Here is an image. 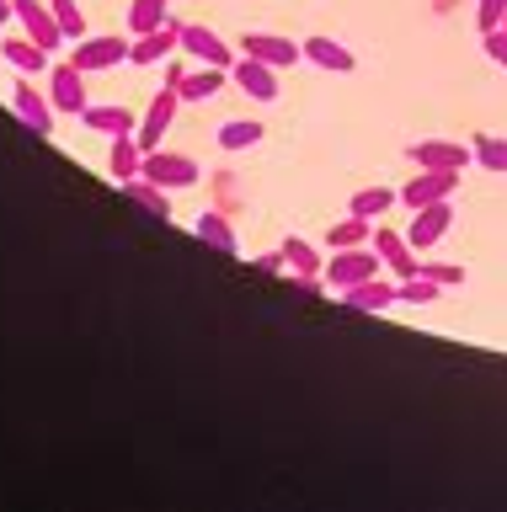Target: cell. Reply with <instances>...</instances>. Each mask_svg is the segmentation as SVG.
<instances>
[{
	"instance_id": "d6986e66",
	"label": "cell",
	"mask_w": 507,
	"mask_h": 512,
	"mask_svg": "<svg viewBox=\"0 0 507 512\" xmlns=\"http://www.w3.org/2000/svg\"><path fill=\"white\" fill-rule=\"evenodd\" d=\"M193 230H198V240H203V246H209V251H219V256H235V251H241V240H235L230 219L219 214V208H203Z\"/></svg>"
},
{
	"instance_id": "7a4b0ae2",
	"label": "cell",
	"mask_w": 507,
	"mask_h": 512,
	"mask_svg": "<svg viewBox=\"0 0 507 512\" xmlns=\"http://www.w3.org/2000/svg\"><path fill=\"white\" fill-rule=\"evenodd\" d=\"M379 267H385V262H379L374 246H347V251H331V256H326V272H321V278L342 294V288H353V283H363V278H379Z\"/></svg>"
},
{
	"instance_id": "f546056e",
	"label": "cell",
	"mask_w": 507,
	"mask_h": 512,
	"mask_svg": "<svg viewBox=\"0 0 507 512\" xmlns=\"http://www.w3.org/2000/svg\"><path fill=\"white\" fill-rule=\"evenodd\" d=\"M395 294H401V304H433V299H438V283L427 278V272H417V278H401V283H395Z\"/></svg>"
},
{
	"instance_id": "836d02e7",
	"label": "cell",
	"mask_w": 507,
	"mask_h": 512,
	"mask_svg": "<svg viewBox=\"0 0 507 512\" xmlns=\"http://www.w3.org/2000/svg\"><path fill=\"white\" fill-rule=\"evenodd\" d=\"M502 16H507V0H475V22H481V32L502 27Z\"/></svg>"
},
{
	"instance_id": "9c48e42d",
	"label": "cell",
	"mask_w": 507,
	"mask_h": 512,
	"mask_svg": "<svg viewBox=\"0 0 507 512\" xmlns=\"http://www.w3.org/2000/svg\"><path fill=\"white\" fill-rule=\"evenodd\" d=\"M278 75L283 70H273V64H262V59H251V54H241V59L230 64V80L251 96V102H278Z\"/></svg>"
},
{
	"instance_id": "30bf717a",
	"label": "cell",
	"mask_w": 507,
	"mask_h": 512,
	"mask_svg": "<svg viewBox=\"0 0 507 512\" xmlns=\"http://www.w3.org/2000/svg\"><path fill=\"white\" fill-rule=\"evenodd\" d=\"M129 48L134 43H123V38H81V43H75V54H70V64H75V70H86V75L118 70V64L129 59Z\"/></svg>"
},
{
	"instance_id": "1f68e13d",
	"label": "cell",
	"mask_w": 507,
	"mask_h": 512,
	"mask_svg": "<svg viewBox=\"0 0 507 512\" xmlns=\"http://www.w3.org/2000/svg\"><path fill=\"white\" fill-rule=\"evenodd\" d=\"M422 272H427V278H433L438 288H459V283L470 278V272L459 267V262H422Z\"/></svg>"
},
{
	"instance_id": "4fadbf2b",
	"label": "cell",
	"mask_w": 507,
	"mask_h": 512,
	"mask_svg": "<svg viewBox=\"0 0 507 512\" xmlns=\"http://www.w3.org/2000/svg\"><path fill=\"white\" fill-rule=\"evenodd\" d=\"M454 187H459V171H427V166H417V176L401 187V203L406 208H422V203L454 198Z\"/></svg>"
},
{
	"instance_id": "3957f363",
	"label": "cell",
	"mask_w": 507,
	"mask_h": 512,
	"mask_svg": "<svg viewBox=\"0 0 507 512\" xmlns=\"http://www.w3.org/2000/svg\"><path fill=\"white\" fill-rule=\"evenodd\" d=\"M411 166H427V171H465L475 166V144H459V139H417L406 144Z\"/></svg>"
},
{
	"instance_id": "ffe728a7",
	"label": "cell",
	"mask_w": 507,
	"mask_h": 512,
	"mask_svg": "<svg viewBox=\"0 0 507 512\" xmlns=\"http://www.w3.org/2000/svg\"><path fill=\"white\" fill-rule=\"evenodd\" d=\"M177 27H182V22H166V27L145 32V38H134L129 59H134V64H161V59L171 54V48H182V43H177Z\"/></svg>"
},
{
	"instance_id": "d6a6232c",
	"label": "cell",
	"mask_w": 507,
	"mask_h": 512,
	"mask_svg": "<svg viewBox=\"0 0 507 512\" xmlns=\"http://www.w3.org/2000/svg\"><path fill=\"white\" fill-rule=\"evenodd\" d=\"M481 48H486V59H491V64H502V70H507V27L481 32Z\"/></svg>"
},
{
	"instance_id": "8992f818",
	"label": "cell",
	"mask_w": 507,
	"mask_h": 512,
	"mask_svg": "<svg viewBox=\"0 0 507 512\" xmlns=\"http://www.w3.org/2000/svg\"><path fill=\"white\" fill-rule=\"evenodd\" d=\"M449 224H454V208H449V198H438V203H422V208H411V230H406V240L417 251H433L443 235H449Z\"/></svg>"
},
{
	"instance_id": "4316f807",
	"label": "cell",
	"mask_w": 507,
	"mask_h": 512,
	"mask_svg": "<svg viewBox=\"0 0 507 512\" xmlns=\"http://www.w3.org/2000/svg\"><path fill=\"white\" fill-rule=\"evenodd\" d=\"M139 160H145V150H139V139H134V134H118V139H113V160H107L118 182H129V176H139Z\"/></svg>"
},
{
	"instance_id": "e0dca14e",
	"label": "cell",
	"mask_w": 507,
	"mask_h": 512,
	"mask_svg": "<svg viewBox=\"0 0 507 512\" xmlns=\"http://www.w3.org/2000/svg\"><path fill=\"white\" fill-rule=\"evenodd\" d=\"M305 59H315L321 70H331V75H353L358 70V59H353V48L347 43H337V38H305Z\"/></svg>"
},
{
	"instance_id": "484cf974",
	"label": "cell",
	"mask_w": 507,
	"mask_h": 512,
	"mask_svg": "<svg viewBox=\"0 0 507 512\" xmlns=\"http://www.w3.org/2000/svg\"><path fill=\"white\" fill-rule=\"evenodd\" d=\"M166 6H171V0H134V6H129V32H134V38H145V32L166 27V22H171Z\"/></svg>"
},
{
	"instance_id": "7c38bea8",
	"label": "cell",
	"mask_w": 507,
	"mask_h": 512,
	"mask_svg": "<svg viewBox=\"0 0 507 512\" xmlns=\"http://www.w3.org/2000/svg\"><path fill=\"white\" fill-rule=\"evenodd\" d=\"M49 102L59 112H75V118H81V112L91 107L86 102V70H75V64H54V70H49Z\"/></svg>"
},
{
	"instance_id": "9a60e30c",
	"label": "cell",
	"mask_w": 507,
	"mask_h": 512,
	"mask_svg": "<svg viewBox=\"0 0 507 512\" xmlns=\"http://www.w3.org/2000/svg\"><path fill=\"white\" fill-rule=\"evenodd\" d=\"M337 304L379 315V310H390V304H401V294H395V283H385V278H363V283H353V288H342Z\"/></svg>"
},
{
	"instance_id": "603a6c76",
	"label": "cell",
	"mask_w": 507,
	"mask_h": 512,
	"mask_svg": "<svg viewBox=\"0 0 507 512\" xmlns=\"http://www.w3.org/2000/svg\"><path fill=\"white\" fill-rule=\"evenodd\" d=\"M283 256H289V272H299V278H321V272H326V256L315 251L305 235H289V240H283Z\"/></svg>"
},
{
	"instance_id": "6da1fadb",
	"label": "cell",
	"mask_w": 507,
	"mask_h": 512,
	"mask_svg": "<svg viewBox=\"0 0 507 512\" xmlns=\"http://www.w3.org/2000/svg\"><path fill=\"white\" fill-rule=\"evenodd\" d=\"M198 160L193 155H171V150H145V160H139V176L155 187H166V192H182V187H193L198 182Z\"/></svg>"
},
{
	"instance_id": "cb8c5ba5",
	"label": "cell",
	"mask_w": 507,
	"mask_h": 512,
	"mask_svg": "<svg viewBox=\"0 0 507 512\" xmlns=\"http://www.w3.org/2000/svg\"><path fill=\"white\" fill-rule=\"evenodd\" d=\"M401 203V192H390V187H363L353 192V203H347V214H358V219H379V214H390V208Z\"/></svg>"
},
{
	"instance_id": "5bb4252c",
	"label": "cell",
	"mask_w": 507,
	"mask_h": 512,
	"mask_svg": "<svg viewBox=\"0 0 507 512\" xmlns=\"http://www.w3.org/2000/svg\"><path fill=\"white\" fill-rule=\"evenodd\" d=\"M374 251H379V262H385L395 278H417V272H422L417 246H411L401 230H374Z\"/></svg>"
},
{
	"instance_id": "7402d4cb",
	"label": "cell",
	"mask_w": 507,
	"mask_h": 512,
	"mask_svg": "<svg viewBox=\"0 0 507 512\" xmlns=\"http://www.w3.org/2000/svg\"><path fill=\"white\" fill-rule=\"evenodd\" d=\"M81 123H86V128H97V134H107V139L134 134V128H139L129 107H86V112H81Z\"/></svg>"
},
{
	"instance_id": "4dcf8cb0",
	"label": "cell",
	"mask_w": 507,
	"mask_h": 512,
	"mask_svg": "<svg viewBox=\"0 0 507 512\" xmlns=\"http://www.w3.org/2000/svg\"><path fill=\"white\" fill-rule=\"evenodd\" d=\"M49 6H54V16H59V27H65V38L81 43V38H86V11L75 6V0H49Z\"/></svg>"
},
{
	"instance_id": "44dd1931",
	"label": "cell",
	"mask_w": 507,
	"mask_h": 512,
	"mask_svg": "<svg viewBox=\"0 0 507 512\" xmlns=\"http://www.w3.org/2000/svg\"><path fill=\"white\" fill-rule=\"evenodd\" d=\"M118 187H123V198L139 203L145 214H155V219H171V198H166V187L145 182V176H129V182H118Z\"/></svg>"
},
{
	"instance_id": "ac0fdd59",
	"label": "cell",
	"mask_w": 507,
	"mask_h": 512,
	"mask_svg": "<svg viewBox=\"0 0 507 512\" xmlns=\"http://www.w3.org/2000/svg\"><path fill=\"white\" fill-rule=\"evenodd\" d=\"M171 86L182 91V102H209V96H219V86H225V70H219V64H198V70H187V75H171Z\"/></svg>"
},
{
	"instance_id": "277c9868",
	"label": "cell",
	"mask_w": 507,
	"mask_h": 512,
	"mask_svg": "<svg viewBox=\"0 0 507 512\" xmlns=\"http://www.w3.org/2000/svg\"><path fill=\"white\" fill-rule=\"evenodd\" d=\"M177 43H182V54L193 59V64H219V70H230V64H235V48L219 38L214 27H203V22H182L177 27Z\"/></svg>"
},
{
	"instance_id": "8fae6325",
	"label": "cell",
	"mask_w": 507,
	"mask_h": 512,
	"mask_svg": "<svg viewBox=\"0 0 507 512\" xmlns=\"http://www.w3.org/2000/svg\"><path fill=\"white\" fill-rule=\"evenodd\" d=\"M11 6H17V22L27 27V38H33V43H43V48L70 43L65 27H59V16H54V6H43V0H11Z\"/></svg>"
},
{
	"instance_id": "8d00e7d4",
	"label": "cell",
	"mask_w": 507,
	"mask_h": 512,
	"mask_svg": "<svg viewBox=\"0 0 507 512\" xmlns=\"http://www.w3.org/2000/svg\"><path fill=\"white\" fill-rule=\"evenodd\" d=\"M502 27H507V16H502Z\"/></svg>"
},
{
	"instance_id": "e575fe53",
	"label": "cell",
	"mask_w": 507,
	"mask_h": 512,
	"mask_svg": "<svg viewBox=\"0 0 507 512\" xmlns=\"http://www.w3.org/2000/svg\"><path fill=\"white\" fill-rule=\"evenodd\" d=\"M257 272H267V278H283V272H289V256H283V251H267V256H257Z\"/></svg>"
},
{
	"instance_id": "d4e9b609",
	"label": "cell",
	"mask_w": 507,
	"mask_h": 512,
	"mask_svg": "<svg viewBox=\"0 0 507 512\" xmlns=\"http://www.w3.org/2000/svg\"><path fill=\"white\" fill-rule=\"evenodd\" d=\"M369 235H374V224L369 219H358V214H347L337 219L326 230V251H347V246H369Z\"/></svg>"
},
{
	"instance_id": "5b68a950",
	"label": "cell",
	"mask_w": 507,
	"mask_h": 512,
	"mask_svg": "<svg viewBox=\"0 0 507 512\" xmlns=\"http://www.w3.org/2000/svg\"><path fill=\"white\" fill-rule=\"evenodd\" d=\"M11 107H17V118L27 123V128H33V134L38 139H49L54 134V102H49V96H43L38 86H33V75H22L17 80V86H11Z\"/></svg>"
},
{
	"instance_id": "f1b7e54d",
	"label": "cell",
	"mask_w": 507,
	"mask_h": 512,
	"mask_svg": "<svg viewBox=\"0 0 507 512\" xmlns=\"http://www.w3.org/2000/svg\"><path fill=\"white\" fill-rule=\"evenodd\" d=\"M475 166L481 171H507V139H497V134L475 139Z\"/></svg>"
},
{
	"instance_id": "52a82bcc",
	"label": "cell",
	"mask_w": 507,
	"mask_h": 512,
	"mask_svg": "<svg viewBox=\"0 0 507 512\" xmlns=\"http://www.w3.org/2000/svg\"><path fill=\"white\" fill-rule=\"evenodd\" d=\"M177 102H182V91H177V86H161V91H155V102H150V112H145V123L134 128L139 150H161L166 128H171V118H177Z\"/></svg>"
},
{
	"instance_id": "2e32d148",
	"label": "cell",
	"mask_w": 507,
	"mask_h": 512,
	"mask_svg": "<svg viewBox=\"0 0 507 512\" xmlns=\"http://www.w3.org/2000/svg\"><path fill=\"white\" fill-rule=\"evenodd\" d=\"M0 54H6V64L17 75H43V70H49V48L33 43L27 32H22V38H0Z\"/></svg>"
},
{
	"instance_id": "83f0119b",
	"label": "cell",
	"mask_w": 507,
	"mask_h": 512,
	"mask_svg": "<svg viewBox=\"0 0 507 512\" xmlns=\"http://www.w3.org/2000/svg\"><path fill=\"white\" fill-rule=\"evenodd\" d=\"M251 144H262V123H251V118L219 123V150H251Z\"/></svg>"
},
{
	"instance_id": "ba28073f",
	"label": "cell",
	"mask_w": 507,
	"mask_h": 512,
	"mask_svg": "<svg viewBox=\"0 0 507 512\" xmlns=\"http://www.w3.org/2000/svg\"><path fill=\"white\" fill-rule=\"evenodd\" d=\"M241 54L273 64V70H294V64L305 59V43H289V38H278V32H246V38H241Z\"/></svg>"
},
{
	"instance_id": "d590c367",
	"label": "cell",
	"mask_w": 507,
	"mask_h": 512,
	"mask_svg": "<svg viewBox=\"0 0 507 512\" xmlns=\"http://www.w3.org/2000/svg\"><path fill=\"white\" fill-rule=\"evenodd\" d=\"M11 16H17V6H11V0H0V27H6Z\"/></svg>"
}]
</instances>
